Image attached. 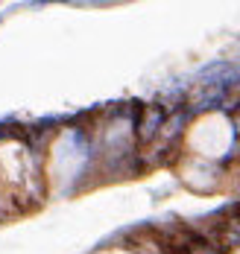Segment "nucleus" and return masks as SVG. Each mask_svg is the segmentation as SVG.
Segmentation results:
<instances>
[]
</instances>
